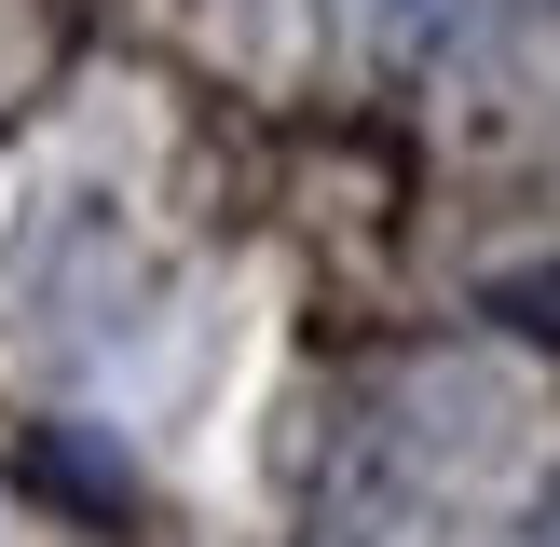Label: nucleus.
Instances as JSON below:
<instances>
[{
    "label": "nucleus",
    "instance_id": "1",
    "mask_svg": "<svg viewBox=\"0 0 560 547\" xmlns=\"http://www.w3.org/2000/svg\"><path fill=\"white\" fill-rule=\"evenodd\" d=\"M370 27H383L397 55H438V42L465 27V0H370Z\"/></svg>",
    "mask_w": 560,
    "mask_h": 547
}]
</instances>
